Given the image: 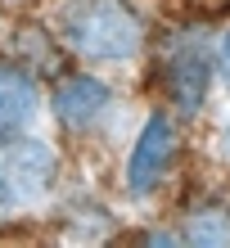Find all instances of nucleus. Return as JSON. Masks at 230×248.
Here are the masks:
<instances>
[{"instance_id":"2","label":"nucleus","mask_w":230,"mask_h":248,"mask_svg":"<svg viewBox=\"0 0 230 248\" xmlns=\"http://www.w3.org/2000/svg\"><path fill=\"white\" fill-rule=\"evenodd\" d=\"M145 59L153 104L181 122L199 118L217 81V36H208L203 27H171L158 41H149Z\"/></svg>"},{"instance_id":"6","label":"nucleus","mask_w":230,"mask_h":248,"mask_svg":"<svg viewBox=\"0 0 230 248\" xmlns=\"http://www.w3.org/2000/svg\"><path fill=\"white\" fill-rule=\"evenodd\" d=\"M41 108H46L41 77L27 63H18L14 54H0V140L32 131Z\"/></svg>"},{"instance_id":"7","label":"nucleus","mask_w":230,"mask_h":248,"mask_svg":"<svg viewBox=\"0 0 230 248\" xmlns=\"http://www.w3.org/2000/svg\"><path fill=\"white\" fill-rule=\"evenodd\" d=\"M171 239L199 248H230V194H194L176 212Z\"/></svg>"},{"instance_id":"3","label":"nucleus","mask_w":230,"mask_h":248,"mask_svg":"<svg viewBox=\"0 0 230 248\" xmlns=\"http://www.w3.org/2000/svg\"><path fill=\"white\" fill-rule=\"evenodd\" d=\"M63 185V149L50 140L23 136L0 140V226L46 212Z\"/></svg>"},{"instance_id":"4","label":"nucleus","mask_w":230,"mask_h":248,"mask_svg":"<svg viewBox=\"0 0 230 248\" xmlns=\"http://www.w3.org/2000/svg\"><path fill=\"white\" fill-rule=\"evenodd\" d=\"M46 108L63 144H91L118 118V91L99 77V68L63 63L59 72H50Z\"/></svg>"},{"instance_id":"8","label":"nucleus","mask_w":230,"mask_h":248,"mask_svg":"<svg viewBox=\"0 0 230 248\" xmlns=\"http://www.w3.org/2000/svg\"><path fill=\"white\" fill-rule=\"evenodd\" d=\"M217 81L230 91V23L217 32Z\"/></svg>"},{"instance_id":"1","label":"nucleus","mask_w":230,"mask_h":248,"mask_svg":"<svg viewBox=\"0 0 230 248\" xmlns=\"http://www.w3.org/2000/svg\"><path fill=\"white\" fill-rule=\"evenodd\" d=\"M46 27L63 59L86 68L140 63L153 41L149 18L136 0H59Z\"/></svg>"},{"instance_id":"5","label":"nucleus","mask_w":230,"mask_h":248,"mask_svg":"<svg viewBox=\"0 0 230 248\" xmlns=\"http://www.w3.org/2000/svg\"><path fill=\"white\" fill-rule=\"evenodd\" d=\"M181 118H171L167 108H149L145 122L136 126L131 144H126V158H122V194L131 203H149L158 199L163 189L176 181V167H181Z\"/></svg>"}]
</instances>
